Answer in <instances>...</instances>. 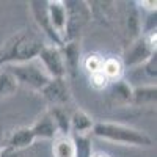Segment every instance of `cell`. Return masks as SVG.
<instances>
[{"label":"cell","instance_id":"6da1fadb","mask_svg":"<svg viewBox=\"0 0 157 157\" xmlns=\"http://www.w3.org/2000/svg\"><path fill=\"white\" fill-rule=\"evenodd\" d=\"M43 46L44 43L38 32L32 29L21 30L0 47V66L35 60Z\"/></svg>","mask_w":157,"mask_h":157},{"label":"cell","instance_id":"7a4b0ae2","mask_svg":"<svg viewBox=\"0 0 157 157\" xmlns=\"http://www.w3.org/2000/svg\"><path fill=\"white\" fill-rule=\"evenodd\" d=\"M91 135L110 143H116V145H121V146H134V148L154 146V140L146 132L135 129L132 126L113 123V121H96Z\"/></svg>","mask_w":157,"mask_h":157},{"label":"cell","instance_id":"3957f363","mask_svg":"<svg viewBox=\"0 0 157 157\" xmlns=\"http://www.w3.org/2000/svg\"><path fill=\"white\" fill-rule=\"evenodd\" d=\"M3 68L16 78L19 86L22 85L32 91H38V93L52 80L36 58L30 61H24V63L6 64Z\"/></svg>","mask_w":157,"mask_h":157},{"label":"cell","instance_id":"277c9868","mask_svg":"<svg viewBox=\"0 0 157 157\" xmlns=\"http://www.w3.org/2000/svg\"><path fill=\"white\" fill-rule=\"evenodd\" d=\"M155 38L157 32H151L146 35H140L137 39L126 44L123 55L120 57L124 69H135L155 54Z\"/></svg>","mask_w":157,"mask_h":157},{"label":"cell","instance_id":"5b68a950","mask_svg":"<svg viewBox=\"0 0 157 157\" xmlns=\"http://www.w3.org/2000/svg\"><path fill=\"white\" fill-rule=\"evenodd\" d=\"M66 8V32H64V43L66 41H80L83 29L91 21V10L88 2L83 0H63Z\"/></svg>","mask_w":157,"mask_h":157},{"label":"cell","instance_id":"8992f818","mask_svg":"<svg viewBox=\"0 0 157 157\" xmlns=\"http://www.w3.org/2000/svg\"><path fill=\"white\" fill-rule=\"evenodd\" d=\"M39 94L43 96V99L46 101L49 109H52V107H68L72 101V94H71L69 83H68L66 77L52 78V80L39 91Z\"/></svg>","mask_w":157,"mask_h":157},{"label":"cell","instance_id":"52a82bcc","mask_svg":"<svg viewBox=\"0 0 157 157\" xmlns=\"http://www.w3.org/2000/svg\"><path fill=\"white\" fill-rule=\"evenodd\" d=\"M36 60L41 63V66L44 68V71L49 74L50 78L66 77V66H64V60L60 47L54 44H44L39 50Z\"/></svg>","mask_w":157,"mask_h":157},{"label":"cell","instance_id":"ba28073f","mask_svg":"<svg viewBox=\"0 0 157 157\" xmlns=\"http://www.w3.org/2000/svg\"><path fill=\"white\" fill-rule=\"evenodd\" d=\"M29 10H30V14H32L35 24L38 25V29L50 39V44H54L57 47H61L63 39L57 35V32L54 29H52V24H50L49 16H47V2H41V0L30 2Z\"/></svg>","mask_w":157,"mask_h":157},{"label":"cell","instance_id":"9c48e42d","mask_svg":"<svg viewBox=\"0 0 157 157\" xmlns=\"http://www.w3.org/2000/svg\"><path fill=\"white\" fill-rule=\"evenodd\" d=\"M61 55L66 66V77H75L82 64V50L80 41H66L60 47Z\"/></svg>","mask_w":157,"mask_h":157},{"label":"cell","instance_id":"30bf717a","mask_svg":"<svg viewBox=\"0 0 157 157\" xmlns=\"http://www.w3.org/2000/svg\"><path fill=\"white\" fill-rule=\"evenodd\" d=\"M47 16L52 24V29L64 43V32H66V8L63 0H47Z\"/></svg>","mask_w":157,"mask_h":157},{"label":"cell","instance_id":"8fae6325","mask_svg":"<svg viewBox=\"0 0 157 157\" xmlns=\"http://www.w3.org/2000/svg\"><path fill=\"white\" fill-rule=\"evenodd\" d=\"M35 141H36V138L32 132V129L29 126H25V127H17V129L13 130L10 134V137L5 140L3 146L11 148V149L24 151V149H30L35 145Z\"/></svg>","mask_w":157,"mask_h":157},{"label":"cell","instance_id":"7c38bea8","mask_svg":"<svg viewBox=\"0 0 157 157\" xmlns=\"http://www.w3.org/2000/svg\"><path fill=\"white\" fill-rule=\"evenodd\" d=\"M32 132L35 135L36 140H54L58 135V130L55 127V123L52 120V116L49 115V112H44L43 115H39L36 118V121L30 126Z\"/></svg>","mask_w":157,"mask_h":157},{"label":"cell","instance_id":"4fadbf2b","mask_svg":"<svg viewBox=\"0 0 157 157\" xmlns=\"http://www.w3.org/2000/svg\"><path fill=\"white\" fill-rule=\"evenodd\" d=\"M94 120L93 116L88 115L85 110L82 109H75L71 113V135H91L94 127Z\"/></svg>","mask_w":157,"mask_h":157},{"label":"cell","instance_id":"5bb4252c","mask_svg":"<svg viewBox=\"0 0 157 157\" xmlns=\"http://www.w3.org/2000/svg\"><path fill=\"white\" fill-rule=\"evenodd\" d=\"M157 101V86L155 85H138L132 88L130 105L137 107H155Z\"/></svg>","mask_w":157,"mask_h":157},{"label":"cell","instance_id":"9a60e30c","mask_svg":"<svg viewBox=\"0 0 157 157\" xmlns=\"http://www.w3.org/2000/svg\"><path fill=\"white\" fill-rule=\"evenodd\" d=\"M124 64L121 61L120 57H104V63H102V74L107 77V80L110 83L118 82V80H123L124 77Z\"/></svg>","mask_w":157,"mask_h":157},{"label":"cell","instance_id":"2e32d148","mask_svg":"<svg viewBox=\"0 0 157 157\" xmlns=\"http://www.w3.org/2000/svg\"><path fill=\"white\" fill-rule=\"evenodd\" d=\"M52 155L54 157H74L75 146L71 135H57L52 140Z\"/></svg>","mask_w":157,"mask_h":157},{"label":"cell","instance_id":"e0dca14e","mask_svg":"<svg viewBox=\"0 0 157 157\" xmlns=\"http://www.w3.org/2000/svg\"><path fill=\"white\" fill-rule=\"evenodd\" d=\"M47 112L55 123L58 135H71V124H69L71 113L68 112V109L66 107H52Z\"/></svg>","mask_w":157,"mask_h":157},{"label":"cell","instance_id":"ac0fdd59","mask_svg":"<svg viewBox=\"0 0 157 157\" xmlns=\"http://www.w3.org/2000/svg\"><path fill=\"white\" fill-rule=\"evenodd\" d=\"M110 93L112 98L116 99L121 104H130V98H132V86L129 85V82L126 80H118L110 83Z\"/></svg>","mask_w":157,"mask_h":157},{"label":"cell","instance_id":"d6986e66","mask_svg":"<svg viewBox=\"0 0 157 157\" xmlns=\"http://www.w3.org/2000/svg\"><path fill=\"white\" fill-rule=\"evenodd\" d=\"M17 88L19 85L16 82V78L2 66L0 68V99L13 96L17 91Z\"/></svg>","mask_w":157,"mask_h":157},{"label":"cell","instance_id":"ffe728a7","mask_svg":"<svg viewBox=\"0 0 157 157\" xmlns=\"http://www.w3.org/2000/svg\"><path fill=\"white\" fill-rule=\"evenodd\" d=\"M102 63H104V57L93 52V54H88L85 58H82L80 68L85 69L88 75H93V74L102 72Z\"/></svg>","mask_w":157,"mask_h":157},{"label":"cell","instance_id":"44dd1931","mask_svg":"<svg viewBox=\"0 0 157 157\" xmlns=\"http://www.w3.org/2000/svg\"><path fill=\"white\" fill-rule=\"evenodd\" d=\"M75 146L74 157H91L93 146H91V135H71Z\"/></svg>","mask_w":157,"mask_h":157},{"label":"cell","instance_id":"7402d4cb","mask_svg":"<svg viewBox=\"0 0 157 157\" xmlns=\"http://www.w3.org/2000/svg\"><path fill=\"white\" fill-rule=\"evenodd\" d=\"M88 78H90V86L93 90H96V91H104V90H107L110 86V82L107 80V77L102 72L88 75Z\"/></svg>","mask_w":157,"mask_h":157},{"label":"cell","instance_id":"603a6c76","mask_svg":"<svg viewBox=\"0 0 157 157\" xmlns=\"http://www.w3.org/2000/svg\"><path fill=\"white\" fill-rule=\"evenodd\" d=\"M0 157H30V155H29V149L19 151V149H11V148L3 146L2 152H0Z\"/></svg>","mask_w":157,"mask_h":157},{"label":"cell","instance_id":"cb8c5ba5","mask_svg":"<svg viewBox=\"0 0 157 157\" xmlns=\"http://www.w3.org/2000/svg\"><path fill=\"white\" fill-rule=\"evenodd\" d=\"M137 8L141 11H146V13H155V6L157 2L155 0H140V2H135Z\"/></svg>","mask_w":157,"mask_h":157},{"label":"cell","instance_id":"d4e9b609","mask_svg":"<svg viewBox=\"0 0 157 157\" xmlns=\"http://www.w3.org/2000/svg\"><path fill=\"white\" fill-rule=\"evenodd\" d=\"M91 157H112V155L107 154V152H104V151H93Z\"/></svg>","mask_w":157,"mask_h":157},{"label":"cell","instance_id":"484cf974","mask_svg":"<svg viewBox=\"0 0 157 157\" xmlns=\"http://www.w3.org/2000/svg\"><path fill=\"white\" fill-rule=\"evenodd\" d=\"M3 145H5V138H3V132L0 130V152L3 149Z\"/></svg>","mask_w":157,"mask_h":157}]
</instances>
